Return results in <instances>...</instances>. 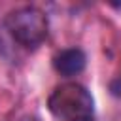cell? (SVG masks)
Listing matches in <instances>:
<instances>
[{"label":"cell","mask_w":121,"mask_h":121,"mask_svg":"<svg viewBox=\"0 0 121 121\" xmlns=\"http://www.w3.org/2000/svg\"><path fill=\"white\" fill-rule=\"evenodd\" d=\"M47 110L57 121H96L95 98L78 81H62L47 96Z\"/></svg>","instance_id":"1"},{"label":"cell","mask_w":121,"mask_h":121,"mask_svg":"<svg viewBox=\"0 0 121 121\" xmlns=\"http://www.w3.org/2000/svg\"><path fill=\"white\" fill-rule=\"evenodd\" d=\"M6 34L23 49L36 51L49 36V17L38 6H21L4 15Z\"/></svg>","instance_id":"2"},{"label":"cell","mask_w":121,"mask_h":121,"mask_svg":"<svg viewBox=\"0 0 121 121\" xmlns=\"http://www.w3.org/2000/svg\"><path fill=\"white\" fill-rule=\"evenodd\" d=\"M51 66L60 78L68 79V78L79 76L87 66V53L78 45L64 47V49H60V51H57L53 55Z\"/></svg>","instance_id":"3"},{"label":"cell","mask_w":121,"mask_h":121,"mask_svg":"<svg viewBox=\"0 0 121 121\" xmlns=\"http://www.w3.org/2000/svg\"><path fill=\"white\" fill-rule=\"evenodd\" d=\"M108 91H110L112 96H115V98L121 100V72L110 79V83H108Z\"/></svg>","instance_id":"4"},{"label":"cell","mask_w":121,"mask_h":121,"mask_svg":"<svg viewBox=\"0 0 121 121\" xmlns=\"http://www.w3.org/2000/svg\"><path fill=\"white\" fill-rule=\"evenodd\" d=\"M19 121H42V119H40L38 115H34V113H32V115H23Z\"/></svg>","instance_id":"5"}]
</instances>
